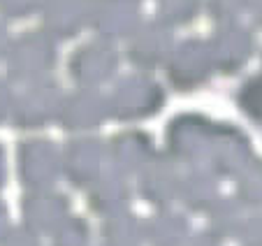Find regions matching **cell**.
<instances>
[{
  "label": "cell",
  "mask_w": 262,
  "mask_h": 246,
  "mask_svg": "<svg viewBox=\"0 0 262 246\" xmlns=\"http://www.w3.org/2000/svg\"><path fill=\"white\" fill-rule=\"evenodd\" d=\"M165 93L158 81L146 74H128L119 79L107 95L109 116L119 121H142L163 109Z\"/></svg>",
  "instance_id": "1"
},
{
  "label": "cell",
  "mask_w": 262,
  "mask_h": 246,
  "mask_svg": "<svg viewBox=\"0 0 262 246\" xmlns=\"http://www.w3.org/2000/svg\"><path fill=\"white\" fill-rule=\"evenodd\" d=\"M216 121L202 114H179L167 126V158L174 162L202 165L211 149Z\"/></svg>",
  "instance_id": "2"
},
{
  "label": "cell",
  "mask_w": 262,
  "mask_h": 246,
  "mask_svg": "<svg viewBox=\"0 0 262 246\" xmlns=\"http://www.w3.org/2000/svg\"><path fill=\"white\" fill-rule=\"evenodd\" d=\"M63 174V151L49 139H28L19 147V177L30 191H47Z\"/></svg>",
  "instance_id": "3"
},
{
  "label": "cell",
  "mask_w": 262,
  "mask_h": 246,
  "mask_svg": "<svg viewBox=\"0 0 262 246\" xmlns=\"http://www.w3.org/2000/svg\"><path fill=\"white\" fill-rule=\"evenodd\" d=\"M60 100L63 93L58 84L51 79H40L35 84H28L21 95L14 98L12 121L19 128H42L54 116H58Z\"/></svg>",
  "instance_id": "4"
},
{
  "label": "cell",
  "mask_w": 262,
  "mask_h": 246,
  "mask_svg": "<svg viewBox=\"0 0 262 246\" xmlns=\"http://www.w3.org/2000/svg\"><path fill=\"white\" fill-rule=\"evenodd\" d=\"M248 162H251V144H248L246 135L230 123L216 121L211 149L207 156V168L221 179L237 177Z\"/></svg>",
  "instance_id": "5"
},
{
  "label": "cell",
  "mask_w": 262,
  "mask_h": 246,
  "mask_svg": "<svg viewBox=\"0 0 262 246\" xmlns=\"http://www.w3.org/2000/svg\"><path fill=\"white\" fill-rule=\"evenodd\" d=\"M107 147L98 137H77L63 149V174L72 186L89 188L102 174Z\"/></svg>",
  "instance_id": "6"
},
{
  "label": "cell",
  "mask_w": 262,
  "mask_h": 246,
  "mask_svg": "<svg viewBox=\"0 0 262 246\" xmlns=\"http://www.w3.org/2000/svg\"><path fill=\"white\" fill-rule=\"evenodd\" d=\"M109 116V105L100 91L95 89H77L72 93L63 95L58 107V121L70 133L93 130L102 126Z\"/></svg>",
  "instance_id": "7"
},
{
  "label": "cell",
  "mask_w": 262,
  "mask_h": 246,
  "mask_svg": "<svg viewBox=\"0 0 262 246\" xmlns=\"http://www.w3.org/2000/svg\"><path fill=\"white\" fill-rule=\"evenodd\" d=\"M24 228L35 235H54L70 218V202L56 191H30L21 202Z\"/></svg>",
  "instance_id": "8"
},
{
  "label": "cell",
  "mask_w": 262,
  "mask_h": 246,
  "mask_svg": "<svg viewBox=\"0 0 262 246\" xmlns=\"http://www.w3.org/2000/svg\"><path fill=\"white\" fill-rule=\"evenodd\" d=\"M139 177V195L151 204L167 207L174 200H179L181 188V172L177 162L167 156H154L144 165Z\"/></svg>",
  "instance_id": "9"
},
{
  "label": "cell",
  "mask_w": 262,
  "mask_h": 246,
  "mask_svg": "<svg viewBox=\"0 0 262 246\" xmlns=\"http://www.w3.org/2000/svg\"><path fill=\"white\" fill-rule=\"evenodd\" d=\"M154 156V142L142 130H125V133L114 135L107 147V160L112 162L114 172L123 177L139 174Z\"/></svg>",
  "instance_id": "10"
},
{
  "label": "cell",
  "mask_w": 262,
  "mask_h": 246,
  "mask_svg": "<svg viewBox=\"0 0 262 246\" xmlns=\"http://www.w3.org/2000/svg\"><path fill=\"white\" fill-rule=\"evenodd\" d=\"M211 72H213L211 54H207L202 49V45L188 42L169 63L167 79L177 91H195L202 89L211 79Z\"/></svg>",
  "instance_id": "11"
},
{
  "label": "cell",
  "mask_w": 262,
  "mask_h": 246,
  "mask_svg": "<svg viewBox=\"0 0 262 246\" xmlns=\"http://www.w3.org/2000/svg\"><path fill=\"white\" fill-rule=\"evenodd\" d=\"M179 200L186 204V209L195 214H207L209 209L221 200L218 177L207 165H195L186 174H181V188Z\"/></svg>",
  "instance_id": "12"
},
{
  "label": "cell",
  "mask_w": 262,
  "mask_h": 246,
  "mask_svg": "<svg viewBox=\"0 0 262 246\" xmlns=\"http://www.w3.org/2000/svg\"><path fill=\"white\" fill-rule=\"evenodd\" d=\"M116 54L109 49H81L70 60V77L79 84V89H95L114 77Z\"/></svg>",
  "instance_id": "13"
},
{
  "label": "cell",
  "mask_w": 262,
  "mask_h": 246,
  "mask_svg": "<svg viewBox=\"0 0 262 246\" xmlns=\"http://www.w3.org/2000/svg\"><path fill=\"white\" fill-rule=\"evenodd\" d=\"M89 188H91L89 204L100 216L107 218V216H112V214L125 212V204H128V200H130V186L123 174H119V172L104 174L102 172Z\"/></svg>",
  "instance_id": "14"
},
{
  "label": "cell",
  "mask_w": 262,
  "mask_h": 246,
  "mask_svg": "<svg viewBox=\"0 0 262 246\" xmlns=\"http://www.w3.org/2000/svg\"><path fill=\"white\" fill-rule=\"evenodd\" d=\"M10 58V79L19 84H35L47 79V72L54 63V51L45 45H21Z\"/></svg>",
  "instance_id": "15"
},
{
  "label": "cell",
  "mask_w": 262,
  "mask_h": 246,
  "mask_svg": "<svg viewBox=\"0 0 262 246\" xmlns=\"http://www.w3.org/2000/svg\"><path fill=\"white\" fill-rule=\"evenodd\" d=\"M144 239L151 246H186L190 239V223L177 212H158L144 223Z\"/></svg>",
  "instance_id": "16"
},
{
  "label": "cell",
  "mask_w": 262,
  "mask_h": 246,
  "mask_svg": "<svg viewBox=\"0 0 262 246\" xmlns=\"http://www.w3.org/2000/svg\"><path fill=\"white\" fill-rule=\"evenodd\" d=\"M144 223L135 214L119 212L104 218L102 246H142Z\"/></svg>",
  "instance_id": "17"
},
{
  "label": "cell",
  "mask_w": 262,
  "mask_h": 246,
  "mask_svg": "<svg viewBox=\"0 0 262 246\" xmlns=\"http://www.w3.org/2000/svg\"><path fill=\"white\" fill-rule=\"evenodd\" d=\"M207 214L211 218V232L218 237H237L244 221H246L242 216V204L237 200H223L221 197Z\"/></svg>",
  "instance_id": "18"
},
{
  "label": "cell",
  "mask_w": 262,
  "mask_h": 246,
  "mask_svg": "<svg viewBox=\"0 0 262 246\" xmlns=\"http://www.w3.org/2000/svg\"><path fill=\"white\" fill-rule=\"evenodd\" d=\"M237 202L246 207H262V162L251 160L237 174Z\"/></svg>",
  "instance_id": "19"
},
{
  "label": "cell",
  "mask_w": 262,
  "mask_h": 246,
  "mask_svg": "<svg viewBox=\"0 0 262 246\" xmlns=\"http://www.w3.org/2000/svg\"><path fill=\"white\" fill-rule=\"evenodd\" d=\"M91 232L89 223L84 218L70 216L58 230L54 232V244L51 246H89Z\"/></svg>",
  "instance_id": "20"
},
{
  "label": "cell",
  "mask_w": 262,
  "mask_h": 246,
  "mask_svg": "<svg viewBox=\"0 0 262 246\" xmlns=\"http://www.w3.org/2000/svg\"><path fill=\"white\" fill-rule=\"evenodd\" d=\"M237 102L246 116L255 118V121H262V77L248 79L246 84L239 89Z\"/></svg>",
  "instance_id": "21"
},
{
  "label": "cell",
  "mask_w": 262,
  "mask_h": 246,
  "mask_svg": "<svg viewBox=\"0 0 262 246\" xmlns=\"http://www.w3.org/2000/svg\"><path fill=\"white\" fill-rule=\"evenodd\" d=\"M237 237L239 246H262V216L246 218Z\"/></svg>",
  "instance_id": "22"
},
{
  "label": "cell",
  "mask_w": 262,
  "mask_h": 246,
  "mask_svg": "<svg viewBox=\"0 0 262 246\" xmlns=\"http://www.w3.org/2000/svg\"><path fill=\"white\" fill-rule=\"evenodd\" d=\"M0 246H40V239L28 228H19V230L7 232V237L0 241Z\"/></svg>",
  "instance_id": "23"
},
{
  "label": "cell",
  "mask_w": 262,
  "mask_h": 246,
  "mask_svg": "<svg viewBox=\"0 0 262 246\" xmlns=\"http://www.w3.org/2000/svg\"><path fill=\"white\" fill-rule=\"evenodd\" d=\"M12 107H14V93L5 79H0V123L12 118Z\"/></svg>",
  "instance_id": "24"
},
{
  "label": "cell",
  "mask_w": 262,
  "mask_h": 246,
  "mask_svg": "<svg viewBox=\"0 0 262 246\" xmlns=\"http://www.w3.org/2000/svg\"><path fill=\"white\" fill-rule=\"evenodd\" d=\"M186 246H221V237L213 235L211 230H202L195 237H190Z\"/></svg>",
  "instance_id": "25"
},
{
  "label": "cell",
  "mask_w": 262,
  "mask_h": 246,
  "mask_svg": "<svg viewBox=\"0 0 262 246\" xmlns=\"http://www.w3.org/2000/svg\"><path fill=\"white\" fill-rule=\"evenodd\" d=\"M10 232V216H7V207L0 202V241L7 237Z\"/></svg>",
  "instance_id": "26"
},
{
  "label": "cell",
  "mask_w": 262,
  "mask_h": 246,
  "mask_svg": "<svg viewBox=\"0 0 262 246\" xmlns=\"http://www.w3.org/2000/svg\"><path fill=\"white\" fill-rule=\"evenodd\" d=\"M5 179H7V160H5V151L0 147V188L5 186Z\"/></svg>",
  "instance_id": "27"
}]
</instances>
